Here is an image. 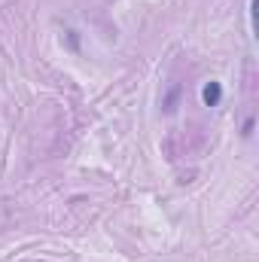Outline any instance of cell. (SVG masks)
<instances>
[{
  "instance_id": "6da1fadb",
  "label": "cell",
  "mask_w": 259,
  "mask_h": 262,
  "mask_svg": "<svg viewBox=\"0 0 259 262\" xmlns=\"http://www.w3.org/2000/svg\"><path fill=\"white\" fill-rule=\"evenodd\" d=\"M201 101H204V107H217V104L223 101V85L210 79V82L201 89Z\"/></svg>"
}]
</instances>
